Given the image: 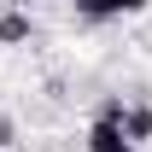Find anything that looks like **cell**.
Wrapping results in <instances>:
<instances>
[{
  "instance_id": "1",
  "label": "cell",
  "mask_w": 152,
  "mask_h": 152,
  "mask_svg": "<svg viewBox=\"0 0 152 152\" xmlns=\"http://www.w3.org/2000/svg\"><path fill=\"white\" fill-rule=\"evenodd\" d=\"M88 152H129V140H123V123L99 111V117H94V129H88Z\"/></svg>"
},
{
  "instance_id": "2",
  "label": "cell",
  "mask_w": 152,
  "mask_h": 152,
  "mask_svg": "<svg viewBox=\"0 0 152 152\" xmlns=\"http://www.w3.org/2000/svg\"><path fill=\"white\" fill-rule=\"evenodd\" d=\"M76 12L88 23H105V18H129V12H146V0H76Z\"/></svg>"
},
{
  "instance_id": "4",
  "label": "cell",
  "mask_w": 152,
  "mask_h": 152,
  "mask_svg": "<svg viewBox=\"0 0 152 152\" xmlns=\"http://www.w3.org/2000/svg\"><path fill=\"white\" fill-rule=\"evenodd\" d=\"M29 29H35V23H29V12H23V6H6V12H0V41H6V47L29 41Z\"/></svg>"
},
{
  "instance_id": "7",
  "label": "cell",
  "mask_w": 152,
  "mask_h": 152,
  "mask_svg": "<svg viewBox=\"0 0 152 152\" xmlns=\"http://www.w3.org/2000/svg\"><path fill=\"white\" fill-rule=\"evenodd\" d=\"M129 152H134V146H129Z\"/></svg>"
},
{
  "instance_id": "3",
  "label": "cell",
  "mask_w": 152,
  "mask_h": 152,
  "mask_svg": "<svg viewBox=\"0 0 152 152\" xmlns=\"http://www.w3.org/2000/svg\"><path fill=\"white\" fill-rule=\"evenodd\" d=\"M123 140L129 146H140V140H152V105H123Z\"/></svg>"
},
{
  "instance_id": "5",
  "label": "cell",
  "mask_w": 152,
  "mask_h": 152,
  "mask_svg": "<svg viewBox=\"0 0 152 152\" xmlns=\"http://www.w3.org/2000/svg\"><path fill=\"white\" fill-rule=\"evenodd\" d=\"M12 140H18V123H12V117H0V146H12Z\"/></svg>"
},
{
  "instance_id": "6",
  "label": "cell",
  "mask_w": 152,
  "mask_h": 152,
  "mask_svg": "<svg viewBox=\"0 0 152 152\" xmlns=\"http://www.w3.org/2000/svg\"><path fill=\"white\" fill-rule=\"evenodd\" d=\"M6 6H23V0H6Z\"/></svg>"
}]
</instances>
